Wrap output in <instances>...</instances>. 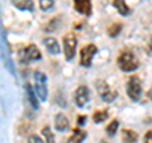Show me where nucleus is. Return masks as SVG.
<instances>
[{"mask_svg":"<svg viewBox=\"0 0 152 143\" xmlns=\"http://www.w3.org/2000/svg\"><path fill=\"white\" fill-rule=\"evenodd\" d=\"M148 98L151 99V101H152V89H151L150 91H148Z\"/></svg>","mask_w":152,"mask_h":143,"instance_id":"nucleus-25","label":"nucleus"},{"mask_svg":"<svg viewBox=\"0 0 152 143\" xmlns=\"http://www.w3.org/2000/svg\"><path fill=\"white\" fill-rule=\"evenodd\" d=\"M27 94H28V99H29V101L32 104V107L34 108V109H38V101H37V98H36V91L32 89V86L29 84H27Z\"/></svg>","mask_w":152,"mask_h":143,"instance_id":"nucleus-16","label":"nucleus"},{"mask_svg":"<svg viewBox=\"0 0 152 143\" xmlns=\"http://www.w3.org/2000/svg\"><path fill=\"white\" fill-rule=\"evenodd\" d=\"M96 89H98L99 94H100L102 100L105 103H112V101H114V99L117 98V93L109 89V86L104 81H98Z\"/></svg>","mask_w":152,"mask_h":143,"instance_id":"nucleus-6","label":"nucleus"},{"mask_svg":"<svg viewBox=\"0 0 152 143\" xmlns=\"http://www.w3.org/2000/svg\"><path fill=\"white\" fill-rule=\"evenodd\" d=\"M24 55H26V58L29 60V61H38V60L42 58V55H41L39 50H38L34 45L28 46L26 48Z\"/></svg>","mask_w":152,"mask_h":143,"instance_id":"nucleus-9","label":"nucleus"},{"mask_svg":"<svg viewBox=\"0 0 152 143\" xmlns=\"http://www.w3.org/2000/svg\"><path fill=\"white\" fill-rule=\"evenodd\" d=\"M86 120H88V118L86 117H79V125H84L85 123H86Z\"/></svg>","mask_w":152,"mask_h":143,"instance_id":"nucleus-24","label":"nucleus"},{"mask_svg":"<svg viewBox=\"0 0 152 143\" xmlns=\"http://www.w3.org/2000/svg\"><path fill=\"white\" fill-rule=\"evenodd\" d=\"M28 143H45V142L42 141L38 136L33 134V136H29V138H28Z\"/></svg>","mask_w":152,"mask_h":143,"instance_id":"nucleus-22","label":"nucleus"},{"mask_svg":"<svg viewBox=\"0 0 152 143\" xmlns=\"http://www.w3.org/2000/svg\"><path fill=\"white\" fill-rule=\"evenodd\" d=\"M121 29H122V26L121 24H113L110 28L108 29V32H109V36H112V37H115L118 33L121 32Z\"/></svg>","mask_w":152,"mask_h":143,"instance_id":"nucleus-21","label":"nucleus"},{"mask_svg":"<svg viewBox=\"0 0 152 143\" xmlns=\"http://www.w3.org/2000/svg\"><path fill=\"white\" fill-rule=\"evenodd\" d=\"M138 139V134L132 129H124L122 132V141L124 143H136Z\"/></svg>","mask_w":152,"mask_h":143,"instance_id":"nucleus-14","label":"nucleus"},{"mask_svg":"<svg viewBox=\"0 0 152 143\" xmlns=\"http://www.w3.org/2000/svg\"><path fill=\"white\" fill-rule=\"evenodd\" d=\"M143 142L145 143H152V131H148L145 134V138H143Z\"/></svg>","mask_w":152,"mask_h":143,"instance_id":"nucleus-23","label":"nucleus"},{"mask_svg":"<svg viewBox=\"0 0 152 143\" xmlns=\"http://www.w3.org/2000/svg\"><path fill=\"white\" fill-rule=\"evenodd\" d=\"M150 48L152 50V38H151V41H150Z\"/></svg>","mask_w":152,"mask_h":143,"instance_id":"nucleus-26","label":"nucleus"},{"mask_svg":"<svg viewBox=\"0 0 152 143\" xmlns=\"http://www.w3.org/2000/svg\"><path fill=\"white\" fill-rule=\"evenodd\" d=\"M118 66H119V69L122 71H124V72H131V71L137 70L140 63L131 52H123V53L118 57Z\"/></svg>","mask_w":152,"mask_h":143,"instance_id":"nucleus-1","label":"nucleus"},{"mask_svg":"<svg viewBox=\"0 0 152 143\" xmlns=\"http://www.w3.org/2000/svg\"><path fill=\"white\" fill-rule=\"evenodd\" d=\"M90 100V90L86 86H80L75 91V104L79 108H84Z\"/></svg>","mask_w":152,"mask_h":143,"instance_id":"nucleus-7","label":"nucleus"},{"mask_svg":"<svg viewBox=\"0 0 152 143\" xmlns=\"http://www.w3.org/2000/svg\"><path fill=\"white\" fill-rule=\"evenodd\" d=\"M55 127H56V129L60 131V132L67 129L69 128V119L66 118L62 113L57 114L56 118H55Z\"/></svg>","mask_w":152,"mask_h":143,"instance_id":"nucleus-11","label":"nucleus"},{"mask_svg":"<svg viewBox=\"0 0 152 143\" xmlns=\"http://www.w3.org/2000/svg\"><path fill=\"white\" fill-rule=\"evenodd\" d=\"M118 128H119V122L114 119V120H113L112 123H109V125L107 127V133H108V134L110 136V137H113V136L117 133Z\"/></svg>","mask_w":152,"mask_h":143,"instance_id":"nucleus-19","label":"nucleus"},{"mask_svg":"<svg viewBox=\"0 0 152 143\" xmlns=\"http://www.w3.org/2000/svg\"><path fill=\"white\" fill-rule=\"evenodd\" d=\"M13 4L19 10H28V12L34 10V4H33L32 0H13Z\"/></svg>","mask_w":152,"mask_h":143,"instance_id":"nucleus-13","label":"nucleus"},{"mask_svg":"<svg viewBox=\"0 0 152 143\" xmlns=\"http://www.w3.org/2000/svg\"><path fill=\"white\" fill-rule=\"evenodd\" d=\"M76 46H77V39L74 33H69L64 37V48H65V58L70 61L74 58Z\"/></svg>","mask_w":152,"mask_h":143,"instance_id":"nucleus-4","label":"nucleus"},{"mask_svg":"<svg viewBox=\"0 0 152 143\" xmlns=\"http://www.w3.org/2000/svg\"><path fill=\"white\" fill-rule=\"evenodd\" d=\"M113 5L118 10V13L123 17H127L131 14V9L127 5V3L124 0H113Z\"/></svg>","mask_w":152,"mask_h":143,"instance_id":"nucleus-10","label":"nucleus"},{"mask_svg":"<svg viewBox=\"0 0 152 143\" xmlns=\"http://www.w3.org/2000/svg\"><path fill=\"white\" fill-rule=\"evenodd\" d=\"M85 138H86V132H84L81 129H76L74 131L72 136L69 138L67 143H83Z\"/></svg>","mask_w":152,"mask_h":143,"instance_id":"nucleus-15","label":"nucleus"},{"mask_svg":"<svg viewBox=\"0 0 152 143\" xmlns=\"http://www.w3.org/2000/svg\"><path fill=\"white\" fill-rule=\"evenodd\" d=\"M34 81H36V86L34 91L38 95L41 101H46L47 100V76L45 74L37 71L34 74Z\"/></svg>","mask_w":152,"mask_h":143,"instance_id":"nucleus-2","label":"nucleus"},{"mask_svg":"<svg viewBox=\"0 0 152 143\" xmlns=\"http://www.w3.org/2000/svg\"><path fill=\"white\" fill-rule=\"evenodd\" d=\"M100 143H107V142H104V141H102V142H100Z\"/></svg>","mask_w":152,"mask_h":143,"instance_id":"nucleus-27","label":"nucleus"},{"mask_svg":"<svg viewBox=\"0 0 152 143\" xmlns=\"http://www.w3.org/2000/svg\"><path fill=\"white\" fill-rule=\"evenodd\" d=\"M109 117V114L107 110H100V112H95L94 115H93V120L96 123V124H99V123L104 122L105 119Z\"/></svg>","mask_w":152,"mask_h":143,"instance_id":"nucleus-17","label":"nucleus"},{"mask_svg":"<svg viewBox=\"0 0 152 143\" xmlns=\"http://www.w3.org/2000/svg\"><path fill=\"white\" fill-rule=\"evenodd\" d=\"M74 5L76 12H79L83 15L91 14V1L90 0H74Z\"/></svg>","mask_w":152,"mask_h":143,"instance_id":"nucleus-8","label":"nucleus"},{"mask_svg":"<svg viewBox=\"0 0 152 143\" xmlns=\"http://www.w3.org/2000/svg\"><path fill=\"white\" fill-rule=\"evenodd\" d=\"M55 5V1L53 0H39V8L42 9L43 12H47L52 9Z\"/></svg>","mask_w":152,"mask_h":143,"instance_id":"nucleus-20","label":"nucleus"},{"mask_svg":"<svg viewBox=\"0 0 152 143\" xmlns=\"http://www.w3.org/2000/svg\"><path fill=\"white\" fill-rule=\"evenodd\" d=\"M127 94L133 101H138L142 95V85L138 77L132 76L127 82Z\"/></svg>","mask_w":152,"mask_h":143,"instance_id":"nucleus-3","label":"nucleus"},{"mask_svg":"<svg viewBox=\"0 0 152 143\" xmlns=\"http://www.w3.org/2000/svg\"><path fill=\"white\" fill-rule=\"evenodd\" d=\"M43 42H45V46H46V48L48 50L50 53H52V55H58V53H60L58 42H57L55 38L48 37V38H46Z\"/></svg>","mask_w":152,"mask_h":143,"instance_id":"nucleus-12","label":"nucleus"},{"mask_svg":"<svg viewBox=\"0 0 152 143\" xmlns=\"http://www.w3.org/2000/svg\"><path fill=\"white\" fill-rule=\"evenodd\" d=\"M96 52H98V48L94 45H88L81 50V52H80V62H81L84 67H89L91 65V60L96 55Z\"/></svg>","mask_w":152,"mask_h":143,"instance_id":"nucleus-5","label":"nucleus"},{"mask_svg":"<svg viewBox=\"0 0 152 143\" xmlns=\"http://www.w3.org/2000/svg\"><path fill=\"white\" fill-rule=\"evenodd\" d=\"M42 134L45 137L46 143H55V136L50 127H45L43 129H42Z\"/></svg>","mask_w":152,"mask_h":143,"instance_id":"nucleus-18","label":"nucleus"}]
</instances>
